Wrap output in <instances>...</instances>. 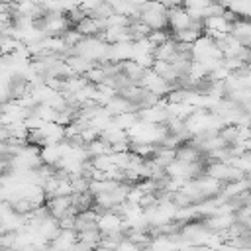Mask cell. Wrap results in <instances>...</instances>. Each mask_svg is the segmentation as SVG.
Instances as JSON below:
<instances>
[{
    "label": "cell",
    "instance_id": "obj_1",
    "mask_svg": "<svg viewBox=\"0 0 251 251\" xmlns=\"http://www.w3.org/2000/svg\"><path fill=\"white\" fill-rule=\"evenodd\" d=\"M141 16L139 20L143 24H147L153 31L155 29H167L169 27V10L161 4V2H145L141 8H139Z\"/></svg>",
    "mask_w": 251,
    "mask_h": 251
},
{
    "label": "cell",
    "instance_id": "obj_2",
    "mask_svg": "<svg viewBox=\"0 0 251 251\" xmlns=\"http://www.w3.org/2000/svg\"><path fill=\"white\" fill-rule=\"evenodd\" d=\"M45 206L49 210V216H53L55 220H63L71 214H76L73 208V194L71 196H53L45 200Z\"/></svg>",
    "mask_w": 251,
    "mask_h": 251
},
{
    "label": "cell",
    "instance_id": "obj_3",
    "mask_svg": "<svg viewBox=\"0 0 251 251\" xmlns=\"http://www.w3.org/2000/svg\"><path fill=\"white\" fill-rule=\"evenodd\" d=\"M190 25H192V16L188 14V10L184 6L169 10V29L171 31H182V29H188Z\"/></svg>",
    "mask_w": 251,
    "mask_h": 251
},
{
    "label": "cell",
    "instance_id": "obj_4",
    "mask_svg": "<svg viewBox=\"0 0 251 251\" xmlns=\"http://www.w3.org/2000/svg\"><path fill=\"white\" fill-rule=\"evenodd\" d=\"M202 157H204V153L196 145H192L190 141H184V143H180L176 147V161H182V163H198V161H202Z\"/></svg>",
    "mask_w": 251,
    "mask_h": 251
},
{
    "label": "cell",
    "instance_id": "obj_5",
    "mask_svg": "<svg viewBox=\"0 0 251 251\" xmlns=\"http://www.w3.org/2000/svg\"><path fill=\"white\" fill-rule=\"evenodd\" d=\"M98 227V214L96 210H86V212H78L75 218V231H86V229H94Z\"/></svg>",
    "mask_w": 251,
    "mask_h": 251
},
{
    "label": "cell",
    "instance_id": "obj_6",
    "mask_svg": "<svg viewBox=\"0 0 251 251\" xmlns=\"http://www.w3.org/2000/svg\"><path fill=\"white\" fill-rule=\"evenodd\" d=\"M212 2L210 0H184V8L188 12H198V10H204L208 8Z\"/></svg>",
    "mask_w": 251,
    "mask_h": 251
},
{
    "label": "cell",
    "instance_id": "obj_7",
    "mask_svg": "<svg viewBox=\"0 0 251 251\" xmlns=\"http://www.w3.org/2000/svg\"><path fill=\"white\" fill-rule=\"evenodd\" d=\"M104 2H106V0H78V6L90 16V14H92L100 4H104Z\"/></svg>",
    "mask_w": 251,
    "mask_h": 251
},
{
    "label": "cell",
    "instance_id": "obj_8",
    "mask_svg": "<svg viewBox=\"0 0 251 251\" xmlns=\"http://www.w3.org/2000/svg\"><path fill=\"white\" fill-rule=\"evenodd\" d=\"M116 251H143V249H141L137 243H133L131 239H127V237H126V239H122V241H120V245H118V249H116Z\"/></svg>",
    "mask_w": 251,
    "mask_h": 251
},
{
    "label": "cell",
    "instance_id": "obj_9",
    "mask_svg": "<svg viewBox=\"0 0 251 251\" xmlns=\"http://www.w3.org/2000/svg\"><path fill=\"white\" fill-rule=\"evenodd\" d=\"M167 10H173V8H182L184 6V0H163L161 2Z\"/></svg>",
    "mask_w": 251,
    "mask_h": 251
},
{
    "label": "cell",
    "instance_id": "obj_10",
    "mask_svg": "<svg viewBox=\"0 0 251 251\" xmlns=\"http://www.w3.org/2000/svg\"><path fill=\"white\" fill-rule=\"evenodd\" d=\"M149 2H163V0H149Z\"/></svg>",
    "mask_w": 251,
    "mask_h": 251
}]
</instances>
